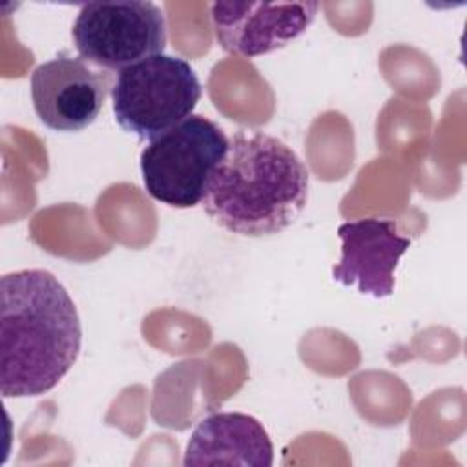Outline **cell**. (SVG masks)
<instances>
[{"label": "cell", "instance_id": "6da1fadb", "mask_svg": "<svg viewBox=\"0 0 467 467\" xmlns=\"http://www.w3.org/2000/svg\"><path fill=\"white\" fill-rule=\"evenodd\" d=\"M77 306L47 270L27 268L0 279V392L27 398L49 392L78 358Z\"/></svg>", "mask_w": 467, "mask_h": 467}, {"label": "cell", "instance_id": "7a4b0ae2", "mask_svg": "<svg viewBox=\"0 0 467 467\" xmlns=\"http://www.w3.org/2000/svg\"><path fill=\"white\" fill-rule=\"evenodd\" d=\"M308 201V170L297 153L265 131L239 130L210 175L204 212L224 230L265 237L286 230Z\"/></svg>", "mask_w": 467, "mask_h": 467}, {"label": "cell", "instance_id": "3957f363", "mask_svg": "<svg viewBox=\"0 0 467 467\" xmlns=\"http://www.w3.org/2000/svg\"><path fill=\"white\" fill-rule=\"evenodd\" d=\"M109 93L115 122L153 140L193 115L202 89L188 60L161 53L120 69Z\"/></svg>", "mask_w": 467, "mask_h": 467}, {"label": "cell", "instance_id": "277c9868", "mask_svg": "<svg viewBox=\"0 0 467 467\" xmlns=\"http://www.w3.org/2000/svg\"><path fill=\"white\" fill-rule=\"evenodd\" d=\"M228 148L224 131L204 115L150 140L140 151L142 182L150 197L173 208H192L204 197L212 171Z\"/></svg>", "mask_w": 467, "mask_h": 467}, {"label": "cell", "instance_id": "5b68a950", "mask_svg": "<svg viewBox=\"0 0 467 467\" xmlns=\"http://www.w3.org/2000/svg\"><path fill=\"white\" fill-rule=\"evenodd\" d=\"M75 49L89 66L120 71L166 47V18L148 0H102L80 7L73 29Z\"/></svg>", "mask_w": 467, "mask_h": 467}, {"label": "cell", "instance_id": "8992f818", "mask_svg": "<svg viewBox=\"0 0 467 467\" xmlns=\"http://www.w3.org/2000/svg\"><path fill=\"white\" fill-rule=\"evenodd\" d=\"M317 2H213L210 7L219 46L254 58L285 47L316 18Z\"/></svg>", "mask_w": 467, "mask_h": 467}, {"label": "cell", "instance_id": "52a82bcc", "mask_svg": "<svg viewBox=\"0 0 467 467\" xmlns=\"http://www.w3.org/2000/svg\"><path fill=\"white\" fill-rule=\"evenodd\" d=\"M109 89V75L80 57L58 55L31 73L35 113L55 131H80L95 122Z\"/></svg>", "mask_w": 467, "mask_h": 467}, {"label": "cell", "instance_id": "ba28073f", "mask_svg": "<svg viewBox=\"0 0 467 467\" xmlns=\"http://www.w3.org/2000/svg\"><path fill=\"white\" fill-rule=\"evenodd\" d=\"M337 235L341 259L332 266V279L376 299L392 296L394 270L410 246L396 223L378 217L348 221L337 226Z\"/></svg>", "mask_w": 467, "mask_h": 467}, {"label": "cell", "instance_id": "9c48e42d", "mask_svg": "<svg viewBox=\"0 0 467 467\" xmlns=\"http://www.w3.org/2000/svg\"><path fill=\"white\" fill-rule=\"evenodd\" d=\"M182 463L270 467L274 445L263 423L243 412H217L197 423Z\"/></svg>", "mask_w": 467, "mask_h": 467}]
</instances>
